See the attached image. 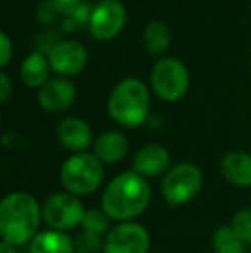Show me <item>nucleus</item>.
<instances>
[{"label":"nucleus","instance_id":"4","mask_svg":"<svg viewBox=\"0 0 251 253\" xmlns=\"http://www.w3.org/2000/svg\"><path fill=\"white\" fill-rule=\"evenodd\" d=\"M102 181H104V164L97 159L95 153H74L62 164L61 183L66 191L76 197L95 193L100 188Z\"/></svg>","mask_w":251,"mask_h":253},{"label":"nucleus","instance_id":"23","mask_svg":"<svg viewBox=\"0 0 251 253\" xmlns=\"http://www.w3.org/2000/svg\"><path fill=\"white\" fill-rule=\"evenodd\" d=\"M57 7L52 0H43L38 7V19L43 21V23H50V21L55 19L57 16Z\"/></svg>","mask_w":251,"mask_h":253},{"label":"nucleus","instance_id":"1","mask_svg":"<svg viewBox=\"0 0 251 253\" xmlns=\"http://www.w3.org/2000/svg\"><path fill=\"white\" fill-rule=\"evenodd\" d=\"M151 202V188L146 177L134 170L115 176L102 195V210L110 220L133 222L148 209Z\"/></svg>","mask_w":251,"mask_h":253},{"label":"nucleus","instance_id":"11","mask_svg":"<svg viewBox=\"0 0 251 253\" xmlns=\"http://www.w3.org/2000/svg\"><path fill=\"white\" fill-rule=\"evenodd\" d=\"M74 98H76V88L69 80L64 78L48 80L38 91V103L50 112L66 110L67 107L72 105Z\"/></svg>","mask_w":251,"mask_h":253},{"label":"nucleus","instance_id":"7","mask_svg":"<svg viewBox=\"0 0 251 253\" xmlns=\"http://www.w3.org/2000/svg\"><path fill=\"white\" fill-rule=\"evenodd\" d=\"M189 74L186 66L174 57L160 59L151 69V86L155 93L167 102H174L186 93Z\"/></svg>","mask_w":251,"mask_h":253},{"label":"nucleus","instance_id":"9","mask_svg":"<svg viewBox=\"0 0 251 253\" xmlns=\"http://www.w3.org/2000/svg\"><path fill=\"white\" fill-rule=\"evenodd\" d=\"M126 23V7L119 0H102L93 7L90 31L98 40H108L121 31Z\"/></svg>","mask_w":251,"mask_h":253},{"label":"nucleus","instance_id":"21","mask_svg":"<svg viewBox=\"0 0 251 253\" xmlns=\"http://www.w3.org/2000/svg\"><path fill=\"white\" fill-rule=\"evenodd\" d=\"M104 247H105V238H102L100 234L90 233V231H81L74 238L76 253H100L104 252Z\"/></svg>","mask_w":251,"mask_h":253},{"label":"nucleus","instance_id":"24","mask_svg":"<svg viewBox=\"0 0 251 253\" xmlns=\"http://www.w3.org/2000/svg\"><path fill=\"white\" fill-rule=\"evenodd\" d=\"M52 2L55 3V7H57L61 12L69 14V16H72L74 10H76L77 7L81 5L79 0H52Z\"/></svg>","mask_w":251,"mask_h":253},{"label":"nucleus","instance_id":"27","mask_svg":"<svg viewBox=\"0 0 251 253\" xmlns=\"http://www.w3.org/2000/svg\"><path fill=\"white\" fill-rule=\"evenodd\" d=\"M0 253H16V247L7 243V241H2V245H0Z\"/></svg>","mask_w":251,"mask_h":253},{"label":"nucleus","instance_id":"5","mask_svg":"<svg viewBox=\"0 0 251 253\" xmlns=\"http://www.w3.org/2000/svg\"><path fill=\"white\" fill-rule=\"evenodd\" d=\"M203 174L200 167L191 162H181L171 167L162 181V195L171 205H186L201 190Z\"/></svg>","mask_w":251,"mask_h":253},{"label":"nucleus","instance_id":"8","mask_svg":"<svg viewBox=\"0 0 251 253\" xmlns=\"http://www.w3.org/2000/svg\"><path fill=\"white\" fill-rule=\"evenodd\" d=\"M150 233L141 224L121 222L105 234L104 253H148Z\"/></svg>","mask_w":251,"mask_h":253},{"label":"nucleus","instance_id":"18","mask_svg":"<svg viewBox=\"0 0 251 253\" xmlns=\"http://www.w3.org/2000/svg\"><path fill=\"white\" fill-rule=\"evenodd\" d=\"M212 243H214L215 253H245L246 250V243L232 226L218 227Z\"/></svg>","mask_w":251,"mask_h":253},{"label":"nucleus","instance_id":"13","mask_svg":"<svg viewBox=\"0 0 251 253\" xmlns=\"http://www.w3.org/2000/svg\"><path fill=\"white\" fill-rule=\"evenodd\" d=\"M171 155L162 145H146L134 155L133 170L143 177H155L169 170Z\"/></svg>","mask_w":251,"mask_h":253},{"label":"nucleus","instance_id":"22","mask_svg":"<svg viewBox=\"0 0 251 253\" xmlns=\"http://www.w3.org/2000/svg\"><path fill=\"white\" fill-rule=\"evenodd\" d=\"M231 226L246 245H251V209H241L239 212H236Z\"/></svg>","mask_w":251,"mask_h":253},{"label":"nucleus","instance_id":"20","mask_svg":"<svg viewBox=\"0 0 251 253\" xmlns=\"http://www.w3.org/2000/svg\"><path fill=\"white\" fill-rule=\"evenodd\" d=\"M81 227H83V231H90V233L104 236L110 231V217L102 209H90L84 212Z\"/></svg>","mask_w":251,"mask_h":253},{"label":"nucleus","instance_id":"16","mask_svg":"<svg viewBox=\"0 0 251 253\" xmlns=\"http://www.w3.org/2000/svg\"><path fill=\"white\" fill-rule=\"evenodd\" d=\"M30 253H76L74 240L62 231H41L30 243Z\"/></svg>","mask_w":251,"mask_h":253},{"label":"nucleus","instance_id":"12","mask_svg":"<svg viewBox=\"0 0 251 253\" xmlns=\"http://www.w3.org/2000/svg\"><path fill=\"white\" fill-rule=\"evenodd\" d=\"M57 136L62 147L74 153L84 152L91 145V140H93L88 123L79 119V117H66V119H62L57 126Z\"/></svg>","mask_w":251,"mask_h":253},{"label":"nucleus","instance_id":"17","mask_svg":"<svg viewBox=\"0 0 251 253\" xmlns=\"http://www.w3.org/2000/svg\"><path fill=\"white\" fill-rule=\"evenodd\" d=\"M48 67H50V62L45 59L43 53L33 52L23 60L21 76L28 86H43L48 81Z\"/></svg>","mask_w":251,"mask_h":253},{"label":"nucleus","instance_id":"25","mask_svg":"<svg viewBox=\"0 0 251 253\" xmlns=\"http://www.w3.org/2000/svg\"><path fill=\"white\" fill-rule=\"evenodd\" d=\"M12 93V84H10V80L5 73H0V100L7 102V98Z\"/></svg>","mask_w":251,"mask_h":253},{"label":"nucleus","instance_id":"10","mask_svg":"<svg viewBox=\"0 0 251 253\" xmlns=\"http://www.w3.org/2000/svg\"><path fill=\"white\" fill-rule=\"evenodd\" d=\"M86 48L77 42H59L48 52V62L54 71L61 74H76L86 66Z\"/></svg>","mask_w":251,"mask_h":253},{"label":"nucleus","instance_id":"26","mask_svg":"<svg viewBox=\"0 0 251 253\" xmlns=\"http://www.w3.org/2000/svg\"><path fill=\"white\" fill-rule=\"evenodd\" d=\"M0 43H2V52H0V64L5 66L10 59V40L5 33H0Z\"/></svg>","mask_w":251,"mask_h":253},{"label":"nucleus","instance_id":"15","mask_svg":"<svg viewBox=\"0 0 251 253\" xmlns=\"http://www.w3.org/2000/svg\"><path fill=\"white\" fill-rule=\"evenodd\" d=\"M127 153V140L119 131H105L95 141V155L102 164H117Z\"/></svg>","mask_w":251,"mask_h":253},{"label":"nucleus","instance_id":"19","mask_svg":"<svg viewBox=\"0 0 251 253\" xmlns=\"http://www.w3.org/2000/svg\"><path fill=\"white\" fill-rule=\"evenodd\" d=\"M144 47L150 53H160L169 45V28L162 21H151L144 28Z\"/></svg>","mask_w":251,"mask_h":253},{"label":"nucleus","instance_id":"2","mask_svg":"<svg viewBox=\"0 0 251 253\" xmlns=\"http://www.w3.org/2000/svg\"><path fill=\"white\" fill-rule=\"evenodd\" d=\"M43 219L41 207L33 195L26 191H14L0 202V234L2 241L23 247L31 243Z\"/></svg>","mask_w":251,"mask_h":253},{"label":"nucleus","instance_id":"3","mask_svg":"<svg viewBox=\"0 0 251 253\" xmlns=\"http://www.w3.org/2000/svg\"><path fill=\"white\" fill-rule=\"evenodd\" d=\"M150 110V93L143 81L127 78L119 81L108 97V114L115 123L136 127L144 123Z\"/></svg>","mask_w":251,"mask_h":253},{"label":"nucleus","instance_id":"6","mask_svg":"<svg viewBox=\"0 0 251 253\" xmlns=\"http://www.w3.org/2000/svg\"><path fill=\"white\" fill-rule=\"evenodd\" d=\"M84 212L86 210H84L79 197L69 193V191L50 195L41 207L45 224L50 229L62 231V233L81 226Z\"/></svg>","mask_w":251,"mask_h":253},{"label":"nucleus","instance_id":"14","mask_svg":"<svg viewBox=\"0 0 251 253\" xmlns=\"http://www.w3.org/2000/svg\"><path fill=\"white\" fill-rule=\"evenodd\" d=\"M225 181L238 188H251V155L246 152H229L220 162Z\"/></svg>","mask_w":251,"mask_h":253}]
</instances>
